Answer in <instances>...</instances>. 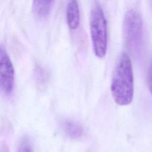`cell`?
<instances>
[{"instance_id": "1", "label": "cell", "mask_w": 152, "mask_h": 152, "mask_svg": "<svg viewBox=\"0 0 152 152\" xmlns=\"http://www.w3.org/2000/svg\"><path fill=\"white\" fill-rule=\"evenodd\" d=\"M112 96L119 106L129 104L134 96V76L131 59L122 53L115 66L110 86Z\"/></svg>"}, {"instance_id": "2", "label": "cell", "mask_w": 152, "mask_h": 152, "mask_svg": "<svg viewBox=\"0 0 152 152\" xmlns=\"http://www.w3.org/2000/svg\"><path fill=\"white\" fill-rule=\"evenodd\" d=\"M90 31L93 52L97 57L102 58L107 52V22L103 8L98 2H94L91 7Z\"/></svg>"}, {"instance_id": "3", "label": "cell", "mask_w": 152, "mask_h": 152, "mask_svg": "<svg viewBox=\"0 0 152 152\" xmlns=\"http://www.w3.org/2000/svg\"><path fill=\"white\" fill-rule=\"evenodd\" d=\"M123 29L128 48L135 54L139 53L144 45V31L141 17L137 11L132 9L125 13Z\"/></svg>"}, {"instance_id": "4", "label": "cell", "mask_w": 152, "mask_h": 152, "mask_svg": "<svg viewBox=\"0 0 152 152\" xmlns=\"http://www.w3.org/2000/svg\"><path fill=\"white\" fill-rule=\"evenodd\" d=\"M0 84L4 95L10 96L14 85V69L6 50L2 46L0 52Z\"/></svg>"}, {"instance_id": "5", "label": "cell", "mask_w": 152, "mask_h": 152, "mask_svg": "<svg viewBox=\"0 0 152 152\" xmlns=\"http://www.w3.org/2000/svg\"><path fill=\"white\" fill-rule=\"evenodd\" d=\"M66 18L71 30L78 28L80 22V13L78 0H68L66 8Z\"/></svg>"}, {"instance_id": "6", "label": "cell", "mask_w": 152, "mask_h": 152, "mask_svg": "<svg viewBox=\"0 0 152 152\" xmlns=\"http://www.w3.org/2000/svg\"><path fill=\"white\" fill-rule=\"evenodd\" d=\"M55 0H33L32 8L39 18H45L50 13Z\"/></svg>"}, {"instance_id": "7", "label": "cell", "mask_w": 152, "mask_h": 152, "mask_svg": "<svg viewBox=\"0 0 152 152\" xmlns=\"http://www.w3.org/2000/svg\"><path fill=\"white\" fill-rule=\"evenodd\" d=\"M62 129L65 135L71 139L80 138L84 132L82 126L78 122L71 120H65L62 125Z\"/></svg>"}, {"instance_id": "8", "label": "cell", "mask_w": 152, "mask_h": 152, "mask_svg": "<svg viewBox=\"0 0 152 152\" xmlns=\"http://www.w3.org/2000/svg\"><path fill=\"white\" fill-rule=\"evenodd\" d=\"M17 152H33L29 141L27 140H23L20 144Z\"/></svg>"}, {"instance_id": "9", "label": "cell", "mask_w": 152, "mask_h": 152, "mask_svg": "<svg viewBox=\"0 0 152 152\" xmlns=\"http://www.w3.org/2000/svg\"><path fill=\"white\" fill-rule=\"evenodd\" d=\"M147 84L149 90L152 94V58L151 59L147 72Z\"/></svg>"}, {"instance_id": "10", "label": "cell", "mask_w": 152, "mask_h": 152, "mask_svg": "<svg viewBox=\"0 0 152 152\" xmlns=\"http://www.w3.org/2000/svg\"><path fill=\"white\" fill-rule=\"evenodd\" d=\"M150 5H151V7L152 9V0H150Z\"/></svg>"}]
</instances>
